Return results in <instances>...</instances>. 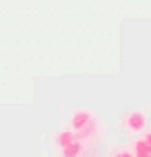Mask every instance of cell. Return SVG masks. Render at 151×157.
Masks as SVG:
<instances>
[{
    "label": "cell",
    "mask_w": 151,
    "mask_h": 157,
    "mask_svg": "<svg viewBox=\"0 0 151 157\" xmlns=\"http://www.w3.org/2000/svg\"><path fill=\"white\" fill-rule=\"evenodd\" d=\"M124 126H126L128 132H143L145 128H147V116L139 110L130 112L126 116V120H124Z\"/></svg>",
    "instance_id": "6da1fadb"
},
{
    "label": "cell",
    "mask_w": 151,
    "mask_h": 157,
    "mask_svg": "<svg viewBox=\"0 0 151 157\" xmlns=\"http://www.w3.org/2000/svg\"><path fill=\"white\" fill-rule=\"evenodd\" d=\"M97 132H99V128H97V122L95 120H91L85 128H81V130H75V139L79 143H93L97 139Z\"/></svg>",
    "instance_id": "7a4b0ae2"
},
{
    "label": "cell",
    "mask_w": 151,
    "mask_h": 157,
    "mask_svg": "<svg viewBox=\"0 0 151 157\" xmlns=\"http://www.w3.org/2000/svg\"><path fill=\"white\" fill-rule=\"evenodd\" d=\"M91 120H93L91 112H87V110H77L71 116V126H72V130H81V128H85Z\"/></svg>",
    "instance_id": "3957f363"
},
{
    "label": "cell",
    "mask_w": 151,
    "mask_h": 157,
    "mask_svg": "<svg viewBox=\"0 0 151 157\" xmlns=\"http://www.w3.org/2000/svg\"><path fill=\"white\" fill-rule=\"evenodd\" d=\"M81 153H83V143H79L77 139H75L71 145L62 147V157H79Z\"/></svg>",
    "instance_id": "277c9868"
},
{
    "label": "cell",
    "mask_w": 151,
    "mask_h": 157,
    "mask_svg": "<svg viewBox=\"0 0 151 157\" xmlns=\"http://www.w3.org/2000/svg\"><path fill=\"white\" fill-rule=\"evenodd\" d=\"M75 141V132L72 130H62V132L56 134V145L62 149V147H66V145H71V143Z\"/></svg>",
    "instance_id": "5b68a950"
},
{
    "label": "cell",
    "mask_w": 151,
    "mask_h": 157,
    "mask_svg": "<svg viewBox=\"0 0 151 157\" xmlns=\"http://www.w3.org/2000/svg\"><path fill=\"white\" fill-rule=\"evenodd\" d=\"M133 149H135V155H151V145L147 141H137L133 145Z\"/></svg>",
    "instance_id": "8992f818"
},
{
    "label": "cell",
    "mask_w": 151,
    "mask_h": 157,
    "mask_svg": "<svg viewBox=\"0 0 151 157\" xmlns=\"http://www.w3.org/2000/svg\"><path fill=\"white\" fill-rule=\"evenodd\" d=\"M116 157H135V155H133V153H130V151L122 149V151H118V153H116Z\"/></svg>",
    "instance_id": "52a82bcc"
},
{
    "label": "cell",
    "mask_w": 151,
    "mask_h": 157,
    "mask_svg": "<svg viewBox=\"0 0 151 157\" xmlns=\"http://www.w3.org/2000/svg\"><path fill=\"white\" fill-rule=\"evenodd\" d=\"M145 141H147V143L151 145V132H147V136H145Z\"/></svg>",
    "instance_id": "ba28073f"
},
{
    "label": "cell",
    "mask_w": 151,
    "mask_h": 157,
    "mask_svg": "<svg viewBox=\"0 0 151 157\" xmlns=\"http://www.w3.org/2000/svg\"><path fill=\"white\" fill-rule=\"evenodd\" d=\"M135 157H151V155H135Z\"/></svg>",
    "instance_id": "9c48e42d"
}]
</instances>
